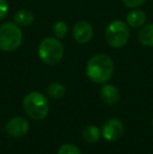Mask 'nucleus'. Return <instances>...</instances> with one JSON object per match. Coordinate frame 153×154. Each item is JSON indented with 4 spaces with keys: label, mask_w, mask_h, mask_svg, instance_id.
I'll use <instances>...</instances> for the list:
<instances>
[{
    "label": "nucleus",
    "mask_w": 153,
    "mask_h": 154,
    "mask_svg": "<svg viewBox=\"0 0 153 154\" xmlns=\"http://www.w3.org/2000/svg\"><path fill=\"white\" fill-rule=\"evenodd\" d=\"M127 23L131 27H141L146 21V14L143 11H131L126 17Z\"/></svg>",
    "instance_id": "9b49d317"
},
{
    "label": "nucleus",
    "mask_w": 153,
    "mask_h": 154,
    "mask_svg": "<svg viewBox=\"0 0 153 154\" xmlns=\"http://www.w3.org/2000/svg\"><path fill=\"white\" fill-rule=\"evenodd\" d=\"M137 38L142 45L145 46H153V23L145 25L139 29Z\"/></svg>",
    "instance_id": "9d476101"
},
{
    "label": "nucleus",
    "mask_w": 153,
    "mask_h": 154,
    "mask_svg": "<svg viewBox=\"0 0 153 154\" xmlns=\"http://www.w3.org/2000/svg\"><path fill=\"white\" fill-rule=\"evenodd\" d=\"M39 58L48 65H55L63 58L64 47L57 38L48 37L41 41L38 48Z\"/></svg>",
    "instance_id": "7ed1b4c3"
},
{
    "label": "nucleus",
    "mask_w": 153,
    "mask_h": 154,
    "mask_svg": "<svg viewBox=\"0 0 153 154\" xmlns=\"http://www.w3.org/2000/svg\"><path fill=\"white\" fill-rule=\"evenodd\" d=\"M58 154H82V153L76 145L64 144L59 148Z\"/></svg>",
    "instance_id": "dca6fc26"
},
{
    "label": "nucleus",
    "mask_w": 153,
    "mask_h": 154,
    "mask_svg": "<svg viewBox=\"0 0 153 154\" xmlns=\"http://www.w3.org/2000/svg\"><path fill=\"white\" fill-rule=\"evenodd\" d=\"M34 14L27 10H20L14 15V21L21 26H29L34 22Z\"/></svg>",
    "instance_id": "f8f14e48"
},
{
    "label": "nucleus",
    "mask_w": 153,
    "mask_h": 154,
    "mask_svg": "<svg viewBox=\"0 0 153 154\" xmlns=\"http://www.w3.org/2000/svg\"><path fill=\"white\" fill-rule=\"evenodd\" d=\"M101 99L104 103L108 105H115L121 99V92L115 86L104 85L101 89Z\"/></svg>",
    "instance_id": "1a4fd4ad"
},
{
    "label": "nucleus",
    "mask_w": 153,
    "mask_h": 154,
    "mask_svg": "<svg viewBox=\"0 0 153 154\" xmlns=\"http://www.w3.org/2000/svg\"><path fill=\"white\" fill-rule=\"evenodd\" d=\"M72 36L80 44L88 43L93 37V29L91 24L86 21H79L75 24L72 29Z\"/></svg>",
    "instance_id": "6e6552de"
},
{
    "label": "nucleus",
    "mask_w": 153,
    "mask_h": 154,
    "mask_svg": "<svg viewBox=\"0 0 153 154\" xmlns=\"http://www.w3.org/2000/svg\"><path fill=\"white\" fill-rule=\"evenodd\" d=\"M29 122L21 116L13 118L6 123L5 131L8 134L14 136V137H21L24 136L29 131Z\"/></svg>",
    "instance_id": "0eeeda50"
},
{
    "label": "nucleus",
    "mask_w": 153,
    "mask_h": 154,
    "mask_svg": "<svg viewBox=\"0 0 153 154\" xmlns=\"http://www.w3.org/2000/svg\"><path fill=\"white\" fill-rule=\"evenodd\" d=\"M23 109L29 118L41 121L44 120L48 114L49 104L42 93L33 91L25 95L23 100Z\"/></svg>",
    "instance_id": "f03ea898"
},
{
    "label": "nucleus",
    "mask_w": 153,
    "mask_h": 154,
    "mask_svg": "<svg viewBox=\"0 0 153 154\" xmlns=\"http://www.w3.org/2000/svg\"><path fill=\"white\" fill-rule=\"evenodd\" d=\"M124 125L118 119H110L106 121L102 128V135L108 142H115L122 136Z\"/></svg>",
    "instance_id": "423d86ee"
},
{
    "label": "nucleus",
    "mask_w": 153,
    "mask_h": 154,
    "mask_svg": "<svg viewBox=\"0 0 153 154\" xmlns=\"http://www.w3.org/2000/svg\"><path fill=\"white\" fill-rule=\"evenodd\" d=\"M22 32L18 24L5 22L0 26V49L2 51H14L22 43Z\"/></svg>",
    "instance_id": "20e7f679"
},
{
    "label": "nucleus",
    "mask_w": 153,
    "mask_h": 154,
    "mask_svg": "<svg viewBox=\"0 0 153 154\" xmlns=\"http://www.w3.org/2000/svg\"><path fill=\"white\" fill-rule=\"evenodd\" d=\"M68 32L67 24L63 21H57L53 26V32L57 39H62L66 36Z\"/></svg>",
    "instance_id": "2eb2a0df"
},
{
    "label": "nucleus",
    "mask_w": 153,
    "mask_h": 154,
    "mask_svg": "<svg viewBox=\"0 0 153 154\" xmlns=\"http://www.w3.org/2000/svg\"><path fill=\"white\" fill-rule=\"evenodd\" d=\"M8 14V4L6 0H0V20L4 19Z\"/></svg>",
    "instance_id": "a211bd4d"
},
{
    "label": "nucleus",
    "mask_w": 153,
    "mask_h": 154,
    "mask_svg": "<svg viewBox=\"0 0 153 154\" xmlns=\"http://www.w3.org/2000/svg\"><path fill=\"white\" fill-rule=\"evenodd\" d=\"M47 92H48V95L51 97L53 99H61V97H64L66 92L65 86L61 83H57V82H54L47 88Z\"/></svg>",
    "instance_id": "4468645a"
},
{
    "label": "nucleus",
    "mask_w": 153,
    "mask_h": 154,
    "mask_svg": "<svg viewBox=\"0 0 153 154\" xmlns=\"http://www.w3.org/2000/svg\"><path fill=\"white\" fill-rule=\"evenodd\" d=\"M152 126H153V119H152Z\"/></svg>",
    "instance_id": "6ab92c4d"
},
{
    "label": "nucleus",
    "mask_w": 153,
    "mask_h": 154,
    "mask_svg": "<svg viewBox=\"0 0 153 154\" xmlns=\"http://www.w3.org/2000/svg\"><path fill=\"white\" fill-rule=\"evenodd\" d=\"M115 64L110 57L104 54L91 57L86 64V75L96 84H105L112 77Z\"/></svg>",
    "instance_id": "f257e3e1"
},
{
    "label": "nucleus",
    "mask_w": 153,
    "mask_h": 154,
    "mask_svg": "<svg viewBox=\"0 0 153 154\" xmlns=\"http://www.w3.org/2000/svg\"><path fill=\"white\" fill-rule=\"evenodd\" d=\"M101 137V131L96 126H87L83 130V138L88 143H96Z\"/></svg>",
    "instance_id": "ddd939ff"
},
{
    "label": "nucleus",
    "mask_w": 153,
    "mask_h": 154,
    "mask_svg": "<svg viewBox=\"0 0 153 154\" xmlns=\"http://www.w3.org/2000/svg\"><path fill=\"white\" fill-rule=\"evenodd\" d=\"M130 36L129 27L124 21L115 20L110 22L105 31V38L110 46L120 48L127 44Z\"/></svg>",
    "instance_id": "39448f33"
},
{
    "label": "nucleus",
    "mask_w": 153,
    "mask_h": 154,
    "mask_svg": "<svg viewBox=\"0 0 153 154\" xmlns=\"http://www.w3.org/2000/svg\"><path fill=\"white\" fill-rule=\"evenodd\" d=\"M146 2V0H123V3L129 8H135L143 5Z\"/></svg>",
    "instance_id": "f3484780"
}]
</instances>
